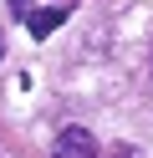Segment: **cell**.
<instances>
[{
  "mask_svg": "<svg viewBox=\"0 0 153 158\" xmlns=\"http://www.w3.org/2000/svg\"><path fill=\"white\" fill-rule=\"evenodd\" d=\"M51 153H56V158H97V138H92L87 127L71 123V127H61V133H56Z\"/></svg>",
  "mask_w": 153,
  "mask_h": 158,
  "instance_id": "obj_1",
  "label": "cell"
},
{
  "mask_svg": "<svg viewBox=\"0 0 153 158\" xmlns=\"http://www.w3.org/2000/svg\"><path fill=\"white\" fill-rule=\"evenodd\" d=\"M61 21H66V10H61V5H46V10H31V15H26V26H31V36H36V41H41V36H51Z\"/></svg>",
  "mask_w": 153,
  "mask_h": 158,
  "instance_id": "obj_2",
  "label": "cell"
},
{
  "mask_svg": "<svg viewBox=\"0 0 153 158\" xmlns=\"http://www.w3.org/2000/svg\"><path fill=\"white\" fill-rule=\"evenodd\" d=\"M112 158H143V153H138L133 143H122V148H112Z\"/></svg>",
  "mask_w": 153,
  "mask_h": 158,
  "instance_id": "obj_3",
  "label": "cell"
},
{
  "mask_svg": "<svg viewBox=\"0 0 153 158\" xmlns=\"http://www.w3.org/2000/svg\"><path fill=\"white\" fill-rule=\"evenodd\" d=\"M10 10H15L20 21H26V10H31V0H10Z\"/></svg>",
  "mask_w": 153,
  "mask_h": 158,
  "instance_id": "obj_4",
  "label": "cell"
},
{
  "mask_svg": "<svg viewBox=\"0 0 153 158\" xmlns=\"http://www.w3.org/2000/svg\"><path fill=\"white\" fill-rule=\"evenodd\" d=\"M0 61H5V36H0Z\"/></svg>",
  "mask_w": 153,
  "mask_h": 158,
  "instance_id": "obj_5",
  "label": "cell"
}]
</instances>
